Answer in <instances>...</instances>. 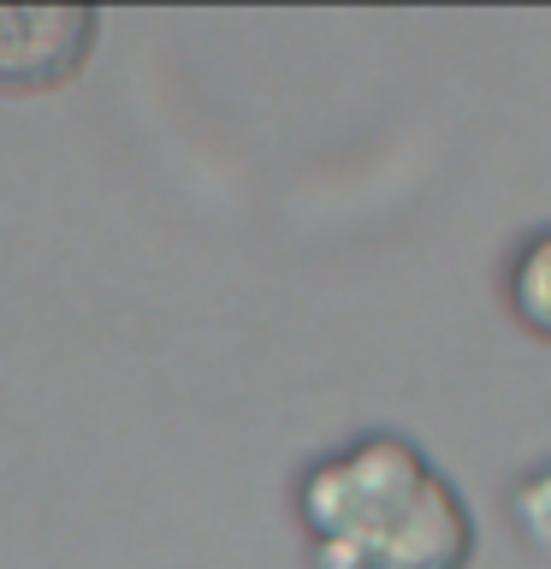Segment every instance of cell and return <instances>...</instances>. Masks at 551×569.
Masks as SVG:
<instances>
[{
    "label": "cell",
    "mask_w": 551,
    "mask_h": 569,
    "mask_svg": "<svg viewBox=\"0 0 551 569\" xmlns=\"http://www.w3.org/2000/svg\"><path fill=\"white\" fill-rule=\"evenodd\" d=\"M297 522L314 569H469L474 516L439 462L403 433H362L309 462Z\"/></svg>",
    "instance_id": "obj_1"
},
{
    "label": "cell",
    "mask_w": 551,
    "mask_h": 569,
    "mask_svg": "<svg viewBox=\"0 0 551 569\" xmlns=\"http://www.w3.org/2000/svg\"><path fill=\"white\" fill-rule=\"evenodd\" d=\"M101 18L89 7H0V89H53L83 71Z\"/></svg>",
    "instance_id": "obj_2"
},
{
    "label": "cell",
    "mask_w": 551,
    "mask_h": 569,
    "mask_svg": "<svg viewBox=\"0 0 551 569\" xmlns=\"http://www.w3.org/2000/svg\"><path fill=\"white\" fill-rule=\"evenodd\" d=\"M504 302L533 338L551 345V231H533V238H522V249L510 256Z\"/></svg>",
    "instance_id": "obj_3"
},
{
    "label": "cell",
    "mask_w": 551,
    "mask_h": 569,
    "mask_svg": "<svg viewBox=\"0 0 551 569\" xmlns=\"http://www.w3.org/2000/svg\"><path fill=\"white\" fill-rule=\"evenodd\" d=\"M510 510H515V528L528 533V546L540 558H551V462L522 475V487L510 492Z\"/></svg>",
    "instance_id": "obj_4"
}]
</instances>
